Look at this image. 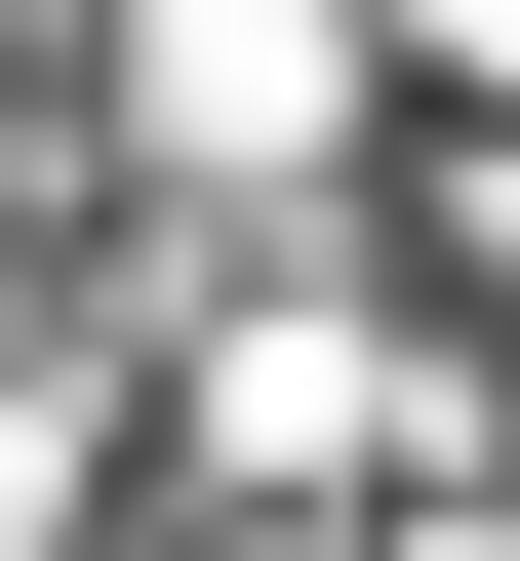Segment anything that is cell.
<instances>
[{
    "label": "cell",
    "mask_w": 520,
    "mask_h": 561,
    "mask_svg": "<svg viewBox=\"0 0 520 561\" xmlns=\"http://www.w3.org/2000/svg\"><path fill=\"white\" fill-rule=\"evenodd\" d=\"M161 161L200 201H321L360 161V0H161Z\"/></svg>",
    "instance_id": "2"
},
{
    "label": "cell",
    "mask_w": 520,
    "mask_h": 561,
    "mask_svg": "<svg viewBox=\"0 0 520 561\" xmlns=\"http://www.w3.org/2000/svg\"><path fill=\"white\" fill-rule=\"evenodd\" d=\"M481 442V362H440L401 280H241V321H200V481H241V522H360V481H440Z\"/></svg>",
    "instance_id": "1"
},
{
    "label": "cell",
    "mask_w": 520,
    "mask_h": 561,
    "mask_svg": "<svg viewBox=\"0 0 520 561\" xmlns=\"http://www.w3.org/2000/svg\"><path fill=\"white\" fill-rule=\"evenodd\" d=\"M241 561H321V522H241Z\"/></svg>",
    "instance_id": "3"
}]
</instances>
